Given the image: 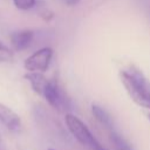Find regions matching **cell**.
I'll use <instances>...</instances> for the list:
<instances>
[{"label": "cell", "mask_w": 150, "mask_h": 150, "mask_svg": "<svg viewBox=\"0 0 150 150\" xmlns=\"http://www.w3.org/2000/svg\"><path fill=\"white\" fill-rule=\"evenodd\" d=\"M120 79L129 97L137 105L150 110V81L144 74L139 69L130 67L120 71Z\"/></svg>", "instance_id": "1"}, {"label": "cell", "mask_w": 150, "mask_h": 150, "mask_svg": "<svg viewBox=\"0 0 150 150\" xmlns=\"http://www.w3.org/2000/svg\"><path fill=\"white\" fill-rule=\"evenodd\" d=\"M64 123L69 130V132L76 138V141L83 146L90 150H100L102 145L94 137L89 128L75 115L67 112L64 116Z\"/></svg>", "instance_id": "2"}, {"label": "cell", "mask_w": 150, "mask_h": 150, "mask_svg": "<svg viewBox=\"0 0 150 150\" xmlns=\"http://www.w3.org/2000/svg\"><path fill=\"white\" fill-rule=\"evenodd\" d=\"M42 97L47 101V103L50 107H53L55 110L60 112H63L70 109V101L56 80L48 81L43 90Z\"/></svg>", "instance_id": "3"}, {"label": "cell", "mask_w": 150, "mask_h": 150, "mask_svg": "<svg viewBox=\"0 0 150 150\" xmlns=\"http://www.w3.org/2000/svg\"><path fill=\"white\" fill-rule=\"evenodd\" d=\"M52 59H53V49L50 47H43L30 54L23 61V67L27 71L45 73L49 68Z\"/></svg>", "instance_id": "4"}, {"label": "cell", "mask_w": 150, "mask_h": 150, "mask_svg": "<svg viewBox=\"0 0 150 150\" xmlns=\"http://www.w3.org/2000/svg\"><path fill=\"white\" fill-rule=\"evenodd\" d=\"M0 125L11 132H19L21 130V120L19 115L2 103H0Z\"/></svg>", "instance_id": "5"}, {"label": "cell", "mask_w": 150, "mask_h": 150, "mask_svg": "<svg viewBox=\"0 0 150 150\" xmlns=\"http://www.w3.org/2000/svg\"><path fill=\"white\" fill-rule=\"evenodd\" d=\"M34 39V32L30 29H21L16 30L11 35V43L13 50L21 52L27 49Z\"/></svg>", "instance_id": "6"}, {"label": "cell", "mask_w": 150, "mask_h": 150, "mask_svg": "<svg viewBox=\"0 0 150 150\" xmlns=\"http://www.w3.org/2000/svg\"><path fill=\"white\" fill-rule=\"evenodd\" d=\"M25 79L29 82L32 89L40 96H42L43 90L48 83V79L43 75V73L40 71H27L25 74Z\"/></svg>", "instance_id": "7"}, {"label": "cell", "mask_w": 150, "mask_h": 150, "mask_svg": "<svg viewBox=\"0 0 150 150\" xmlns=\"http://www.w3.org/2000/svg\"><path fill=\"white\" fill-rule=\"evenodd\" d=\"M91 112L94 115V117L96 118V121L103 125L105 129H108L109 131L111 130H115L114 128V121H112V117L110 116V114L102 107L97 105V104H93L91 105Z\"/></svg>", "instance_id": "8"}, {"label": "cell", "mask_w": 150, "mask_h": 150, "mask_svg": "<svg viewBox=\"0 0 150 150\" xmlns=\"http://www.w3.org/2000/svg\"><path fill=\"white\" fill-rule=\"evenodd\" d=\"M109 138L115 150H134L131 145L127 142V139L123 138L116 130L109 131Z\"/></svg>", "instance_id": "9"}, {"label": "cell", "mask_w": 150, "mask_h": 150, "mask_svg": "<svg viewBox=\"0 0 150 150\" xmlns=\"http://www.w3.org/2000/svg\"><path fill=\"white\" fill-rule=\"evenodd\" d=\"M14 59V54L13 50L9 49L7 46H5L1 41H0V63L4 62H11Z\"/></svg>", "instance_id": "10"}, {"label": "cell", "mask_w": 150, "mask_h": 150, "mask_svg": "<svg viewBox=\"0 0 150 150\" xmlns=\"http://www.w3.org/2000/svg\"><path fill=\"white\" fill-rule=\"evenodd\" d=\"M13 4L20 11H28L35 6L36 0H13Z\"/></svg>", "instance_id": "11"}, {"label": "cell", "mask_w": 150, "mask_h": 150, "mask_svg": "<svg viewBox=\"0 0 150 150\" xmlns=\"http://www.w3.org/2000/svg\"><path fill=\"white\" fill-rule=\"evenodd\" d=\"M63 1H64V4L68 5V6H75V5L79 4L80 0H63Z\"/></svg>", "instance_id": "12"}, {"label": "cell", "mask_w": 150, "mask_h": 150, "mask_svg": "<svg viewBox=\"0 0 150 150\" xmlns=\"http://www.w3.org/2000/svg\"><path fill=\"white\" fill-rule=\"evenodd\" d=\"M0 150H6V148H5V144H4L2 139H1V137H0Z\"/></svg>", "instance_id": "13"}, {"label": "cell", "mask_w": 150, "mask_h": 150, "mask_svg": "<svg viewBox=\"0 0 150 150\" xmlns=\"http://www.w3.org/2000/svg\"><path fill=\"white\" fill-rule=\"evenodd\" d=\"M100 150H105V149H104V148H103V146H102V148H101V149H100Z\"/></svg>", "instance_id": "14"}, {"label": "cell", "mask_w": 150, "mask_h": 150, "mask_svg": "<svg viewBox=\"0 0 150 150\" xmlns=\"http://www.w3.org/2000/svg\"><path fill=\"white\" fill-rule=\"evenodd\" d=\"M48 150H54V149H48Z\"/></svg>", "instance_id": "15"}, {"label": "cell", "mask_w": 150, "mask_h": 150, "mask_svg": "<svg viewBox=\"0 0 150 150\" xmlns=\"http://www.w3.org/2000/svg\"><path fill=\"white\" fill-rule=\"evenodd\" d=\"M149 118H150V114H149Z\"/></svg>", "instance_id": "16"}]
</instances>
